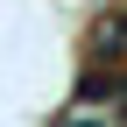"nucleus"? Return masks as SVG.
<instances>
[{"instance_id":"f257e3e1","label":"nucleus","mask_w":127,"mask_h":127,"mask_svg":"<svg viewBox=\"0 0 127 127\" xmlns=\"http://www.w3.org/2000/svg\"><path fill=\"white\" fill-rule=\"evenodd\" d=\"M57 127H120V120H113V113H92V106H78V113H64Z\"/></svg>"}]
</instances>
